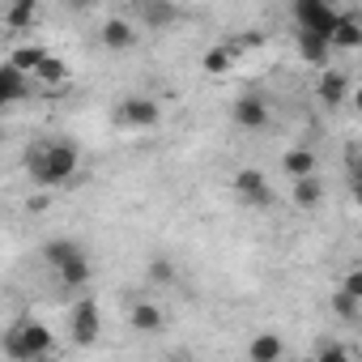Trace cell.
<instances>
[{
	"label": "cell",
	"instance_id": "cell-1",
	"mask_svg": "<svg viewBox=\"0 0 362 362\" xmlns=\"http://www.w3.org/2000/svg\"><path fill=\"white\" fill-rule=\"evenodd\" d=\"M77 166H81V153H77L73 141H43V145H35L26 153V170H30V179L39 188L69 184V179L77 175Z\"/></svg>",
	"mask_w": 362,
	"mask_h": 362
},
{
	"label": "cell",
	"instance_id": "cell-2",
	"mask_svg": "<svg viewBox=\"0 0 362 362\" xmlns=\"http://www.w3.org/2000/svg\"><path fill=\"white\" fill-rule=\"evenodd\" d=\"M52 345H56L52 328L39 324V320H18L13 328H5V337H0V349H5L13 362H39V358L52 354Z\"/></svg>",
	"mask_w": 362,
	"mask_h": 362
},
{
	"label": "cell",
	"instance_id": "cell-3",
	"mask_svg": "<svg viewBox=\"0 0 362 362\" xmlns=\"http://www.w3.org/2000/svg\"><path fill=\"white\" fill-rule=\"evenodd\" d=\"M294 22L303 35H315V39H332L337 22H341V9L324 5V0H303V5H294Z\"/></svg>",
	"mask_w": 362,
	"mask_h": 362
},
{
	"label": "cell",
	"instance_id": "cell-4",
	"mask_svg": "<svg viewBox=\"0 0 362 362\" xmlns=\"http://www.w3.org/2000/svg\"><path fill=\"white\" fill-rule=\"evenodd\" d=\"M98 332H103V311H98V303H94V298H81V303L73 307V320H69V337H73V345L90 349V345L98 341Z\"/></svg>",
	"mask_w": 362,
	"mask_h": 362
},
{
	"label": "cell",
	"instance_id": "cell-5",
	"mask_svg": "<svg viewBox=\"0 0 362 362\" xmlns=\"http://www.w3.org/2000/svg\"><path fill=\"white\" fill-rule=\"evenodd\" d=\"M115 119L124 124V128H158V119H162V107L153 103V98H145V94H132V98H124L119 107H115Z\"/></svg>",
	"mask_w": 362,
	"mask_h": 362
},
{
	"label": "cell",
	"instance_id": "cell-6",
	"mask_svg": "<svg viewBox=\"0 0 362 362\" xmlns=\"http://www.w3.org/2000/svg\"><path fill=\"white\" fill-rule=\"evenodd\" d=\"M235 197H239L243 205H252V209H264V205H273V188H269L264 170H256V166H243V170L235 175Z\"/></svg>",
	"mask_w": 362,
	"mask_h": 362
},
{
	"label": "cell",
	"instance_id": "cell-7",
	"mask_svg": "<svg viewBox=\"0 0 362 362\" xmlns=\"http://www.w3.org/2000/svg\"><path fill=\"white\" fill-rule=\"evenodd\" d=\"M269 103H264V94H239L235 98V124L243 128V132H260V128H269Z\"/></svg>",
	"mask_w": 362,
	"mask_h": 362
},
{
	"label": "cell",
	"instance_id": "cell-8",
	"mask_svg": "<svg viewBox=\"0 0 362 362\" xmlns=\"http://www.w3.org/2000/svg\"><path fill=\"white\" fill-rule=\"evenodd\" d=\"M56 277H60V286H69V290H86V286H90V277H94V264H90V256L77 247L69 260H60V264H56Z\"/></svg>",
	"mask_w": 362,
	"mask_h": 362
},
{
	"label": "cell",
	"instance_id": "cell-9",
	"mask_svg": "<svg viewBox=\"0 0 362 362\" xmlns=\"http://www.w3.org/2000/svg\"><path fill=\"white\" fill-rule=\"evenodd\" d=\"M98 39H103L107 52H132L136 47V30H132L128 18H107L103 30H98Z\"/></svg>",
	"mask_w": 362,
	"mask_h": 362
},
{
	"label": "cell",
	"instance_id": "cell-10",
	"mask_svg": "<svg viewBox=\"0 0 362 362\" xmlns=\"http://www.w3.org/2000/svg\"><path fill=\"white\" fill-rule=\"evenodd\" d=\"M128 320H132V328L136 332H145V337H158L162 328H166V315H162V307L158 303H132V311H128Z\"/></svg>",
	"mask_w": 362,
	"mask_h": 362
},
{
	"label": "cell",
	"instance_id": "cell-11",
	"mask_svg": "<svg viewBox=\"0 0 362 362\" xmlns=\"http://www.w3.org/2000/svg\"><path fill=\"white\" fill-rule=\"evenodd\" d=\"M281 170L294 179H315V153L311 149H303V145H294V149H286V158H281Z\"/></svg>",
	"mask_w": 362,
	"mask_h": 362
},
{
	"label": "cell",
	"instance_id": "cell-12",
	"mask_svg": "<svg viewBox=\"0 0 362 362\" xmlns=\"http://www.w3.org/2000/svg\"><path fill=\"white\" fill-rule=\"evenodd\" d=\"M281 354H286V341L277 332H256L252 345H247V358L252 362H281Z\"/></svg>",
	"mask_w": 362,
	"mask_h": 362
},
{
	"label": "cell",
	"instance_id": "cell-13",
	"mask_svg": "<svg viewBox=\"0 0 362 362\" xmlns=\"http://www.w3.org/2000/svg\"><path fill=\"white\" fill-rule=\"evenodd\" d=\"M132 13H136L149 30H162V26H170V22L179 18V9H175V5H166V0H158V5H153V0H141Z\"/></svg>",
	"mask_w": 362,
	"mask_h": 362
},
{
	"label": "cell",
	"instance_id": "cell-14",
	"mask_svg": "<svg viewBox=\"0 0 362 362\" xmlns=\"http://www.w3.org/2000/svg\"><path fill=\"white\" fill-rule=\"evenodd\" d=\"M345 90H349L345 73H337V69H324V73H320V98H324L328 107H341V103H345Z\"/></svg>",
	"mask_w": 362,
	"mask_h": 362
},
{
	"label": "cell",
	"instance_id": "cell-15",
	"mask_svg": "<svg viewBox=\"0 0 362 362\" xmlns=\"http://www.w3.org/2000/svg\"><path fill=\"white\" fill-rule=\"evenodd\" d=\"M18 98H26V77L5 64V69H0V107H9Z\"/></svg>",
	"mask_w": 362,
	"mask_h": 362
},
{
	"label": "cell",
	"instance_id": "cell-16",
	"mask_svg": "<svg viewBox=\"0 0 362 362\" xmlns=\"http://www.w3.org/2000/svg\"><path fill=\"white\" fill-rule=\"evenodd\" d=\"M358 43H362V26H358V18H345V13H341V22H337L328 47H349V52H354Z\"/></svg>",
	"mask_w": 362,
	"mask_h": 362
},
{
	"label": "cell",
	"instance_id": "cell-17",
	"mask_svg": "<svg viewBox=\"0 0 362 362\" xmlns=\"http://www.w3.org/2000/svg\"><path fill=\"white\" fill-rule=\"evenodd\" d=\"M294 39H298V56H303L307 64H324V60H328V52H332V47H328V39H315V35H303V30H298Z\"/></svg>",
	"mask_w": 362,
	"mask_h": 362
},
{
	"label": "cell",
	"instance_id": "cell-18",
	"mask_svg": "<svg viewBox=\"0 0 362 362\" xmlns=\"http://www.w3.org/2000/svg\"><path fill=\"white\" fill-rule=\"evenodd\" d=\"M320 197H324L320 179H298V184H294V205H298V209H315Z\"/></svg>",
	"mask_w": 362,
	"mask_h": 362
},
{
	"label": "cell",
	"instance_id": "cell-19",
	"mask_svg": "<svg viewBox=\"0 0 362 362\" xmlns=\"http://www.w3.org/2000/svg\"><path fill=\"white\" fill-rule=\"evenodd\" d=\"M35 18H39L35 0H18V5H9V9H5V22H9L13 30H26V26H30Z\"/></svg>",
	"mask_w": 362,
	"mask_h": 362
},
{
	"label": "cell",
	"instance_id": "cell-20",
	"mask_svg": "<svg viewBox=\"0 0 362 362\" xmlns=\"http://www.w3.org/2000/svg\"><path fill=\"white\" fill-rule=\"evenodd\" d=\"M43 60H47V52H43V47H22V52H18V56L9 60V69H18V73L26 77V73H35V69H39Z\"/></svg>",
	"mask_w": 362,
	"mask_h": 362
},
{
	"label": "cell",
	"instance_id": "cell-21",
	"mask_svg": "<svg viewBox=\"0 0 362 362\" xmlns=\"http://www.w3.org/2000/svg\"><path fill=\"white\" fill-rule=\"evenodd\" d=\"M358 307H362V303H358V298H349L345 290H337V294H332V315H337V320L354 324V320H358Z\"/></svg>",
	"mask_w": 362,
	"mask_h": 362
},
{
	"label": "cell",
	"instance_id": "cell-22",
	"mask_svg": "<svg viewBox=\"0 0 362 362\" xmlns=\"http://www.w3.org/2000/svg\"><path fill=\"white\" fill-rule=\"evenodd\" d=\"M35 77L52 86V81H64V77H69V69H64V60H56V56H47V60H43V64L35 69Z\"/></svg>",
	"mask_w": 362,
	"mask_h": 362
},
{
	"label": "cell",
	"instance_id": "cell-23",
	"mask_svg": "<svg viewBox=\"0 0 362 362\" xmlns=\"http://www.w3.org/2000/svg\"><path fill=\"white\" fill-rule=\"evenodd\" d=\"M73 252H77V243H73V239H56V243H47V264L56 269V264H60V260H69Z\"/></svg>",
	"mask_w": 362,
	"mask_h": 362
},
{
	"label": "cell",
	"instance_id": "cell-24",
	"mask_svg": "<svg viewBox=\"0 0 362 362\" xmlns=\"http://www.w3.org/2000/svg\"><path fill=\"white\" fill-rule=\"evenodd\" d=\"M230 56H235L230 47H214V52L205 56V69H209V73H226V69H230Z\"/></svg>",
	"mask_w": 362,
	"mask_h": 362
},
{
	"label": "cell",
	"instance_id": "cell-25",
	"mask_svg": "<svg viewBox=\"0 0 362 362\" xmlns=\"http://www.w3.org/2000/svg\"><path fill=\"white\" fill-rule=\"evenodd\" d=\"M315 362H354V358H349V349H345V345H337V341H328V345H320V354H315Z\"/></svg>",
	"mask_w": 362,
	"mask_h": 362
},
{
	"label": "cell",
	"instance_id": "cell-26",
	"mask_svg": "<svg viewBox=\"0 0 362 362\" xmlns=\"http://www.w3.org/2000/svg\"><path fill=\"white\" fill-rule=\"evenodd\" d=\"M341 290H345L349 298H358V303H362V269H349V273H345V281H341Z\"/></svg>",
	"mask_w": 362,
	"mask_h": 362
},
{
	"label": "cell",
	"instance_id": "cell-27",
	"mask_svg": "<svg viewBox=\"0 0 362 362\" xmlns=\"http://www.w3.org/2000/svg\"><path fill=\"white\" fill-rule=\"evenodd\" d=\"M149 277L166 286V281H175V264H170V260H153V264H149Z\"/></svg>",
	"mask_w": 362,
	"mask_h": 362
},
{
	"label": "cell",
	"instance_id": "cell-28",
	"mask_svg": "<svg viewBox=\"0 0 362 362\" xmlns=\"http://www.w3.org/2000/svg\"><path fill=\"white\" fill-rule=\"evenodd\" d=\"M166 362H188V358H166Z\"/></svg>",
	"mask_w": 362,
	"mask_h": 362
}]
</instances>
